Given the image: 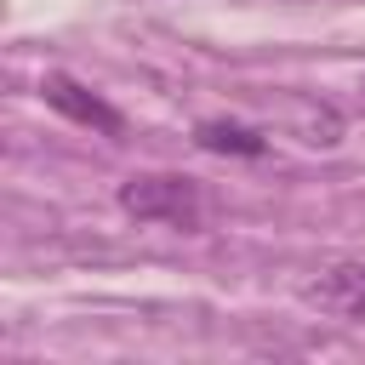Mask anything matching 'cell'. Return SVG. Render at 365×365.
<instances>
[{
  "instance_id": "4",
  "label": "cell",
  "mask_w": 365,
  "mask_h": 365,
  "mask_svg": "<svg viewBox=\"0 0 365 365\" xmlns=\"http://www.w3.org/2000/svg\"><path fill=\"white\" fill-rule=\"evenodd\" d=\"M194 143H200V148H211V154H245V160L268 154L262 131H251V125H234V120H205V125L194 131Z\"/></svg>"
},
{
  "instance_id": "1",
  "label": "cell",
  "mask_w": 365,
  "mask_h": 365,
  "mask_svg": "<svg viewBox=\"0 0 365 365\" xmlns=\"http://www.w3.org/2000/svg\"><path fill=\"white\" fill-rule=\"evenodd\" d=\"M120 205L137 222H165V228L200 222V194L188 177H131V182H120Z\"/></svg>"
},
{
  "instance_id": "2",
  "label": "cell",
  "mask_w": 365,
  "mask_h": 365,
  "mask_svg": "<svg viewBox=\"0 0 365 365\" xmlns=\"http://www.w3.org/2000/svg\"><path fill=\"white\" fill-rule=\"evenodd\" d=\"M40 97L63 114V120H74V125H91V131H103V137H120L125 131V120H120V108H108L91 86H80L74 74H46L40 80Z\"/></svg>"
},
{
  "instance_id": "3",
  "label": "cell",
  "mask_w": 365,
  "mask_h": 365,
  "mask_svg": "<svg viewBox=\"0 0 365 365\" xmlns=\"http://www.w3.org/2000/svg\"><path fill=\"white\" fill-rule=\"evenodd\" d=\"M302 297H308L319 314L365 319V262H331L319 279H308V285H302Z\"/></svg>"
}]
</instances>
